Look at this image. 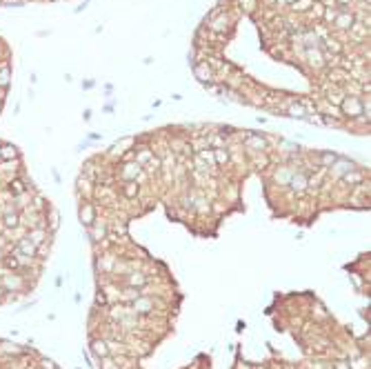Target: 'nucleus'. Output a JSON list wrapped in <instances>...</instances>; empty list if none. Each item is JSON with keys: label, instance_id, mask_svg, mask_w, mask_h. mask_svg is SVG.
<instances>
[{"label": "nucleus", "instance_id": "nucleus-46", "mask_svg": "<svg viewBox=\"0 0 371 369\" xmlns=\"http://www.w3.org/2000/svg\"><path fill=\"white\" fill-rule=\"evenodd\" d=\"M269 3H273V0H269Z\"/></svg>", "mask_w": 371, "mask_h": 369}, {"label": "nucleus", "instance_id": "nucleus-27", "mask_svg": "<svg viewBox=\"0 0 371 369\" xmlns=\"http://www.w3.org/2000/svg\"><path fill=\"white\" fill-rule=\"evenodd\" d=\"M322 14H324V5L320 3V0H316V3L311 5V9L307 11V16L313 20H322Z\"/></svg>", "mask_w": 371, "mask_h": 369}, {"label": "nucleus", "instance_id": "nucleus-22", "mask_svg": "<svg viewBox=\"0 0 371 369\" xmlns=\"http://www.w3.org/2000/svg\"><path fill=\"white\" fill-rule=\"evenodd\" d=\"M0 262H3V267H5V269H9V271H18V269H22V265H20V260H18V256H16V254L3 256V258H0Z\"/></svg>", "mask_w": 371, "mask_h": 369}, {"label": "nucleus", "instance_id": "nucleus-31", "mask_svg": "<svg viewBox=\"0 0 371 369\" xmlns=\"http://www.w3.org/2000/svg\"><path fill=\"white\" fill-rule=\"evenodd\" d=\"M316 0H291V9L294 11H309Z\"/></svg>", "mask_w": 371, "mask_h": 369}, {"label": "nucleus", "instance_id": "nucleus-3", "mask_svg": "<svg viewBox=\"0 0 371 369\" xmlns=\"http://www.w3.org/2000/svg\"><path fill=\"white\" fill-rule=\"evenodd\" d=\"M194 76L198 78L202 85H211V82L216 80V71H213V67L207 63V60L194 63Z\"/></svg>", "mask_w": 371, "mask_h": 369}, {"label": "nucleus", "instance_id": "nucleus-28", "mask_svg": "<svg viewBox=\"0 0 371 369\" xmlns=\"http://www.w3.org/2000/svg\"><path fill=\"white\" fill-rule=\"evenodd\" d=\"M138 192H140V187H138L136 180H129V182L122 184V194H125L127 198H136Z\"/></svg>", "mask_w": 371, "mask_h": 369}, {"label": "nucleus", "instance_id": "nucleus-38", "mask_svg": "<svg viewBox=\"0 0 371 369\" xmlns=\"http://www.w3.org/2000/svg\"><path fill=\"white\" fill-rule=\"evenodd\" d=\"M331 369H351V362L338 360V362H334V367H331Z\"/></svg>", "mask_w": 371, "mask_h": 369}, {"label": "nucleus", "instance_id": "nucleus-9", "mask_svg": "<svg viewBox=\"0 0 371 369\" xmlns=\"http://www.w3.org/2000/svg\"><path fill=\"white\" fill-rule=\"evenodd\" d=\"M140 174H143V165H138L136 160H133V163H127V165L120 169V176H122V180H125V182H129V180H138Z\"/></svg>", "mask_w": 371, "mask_h": 369}, {"label": "nucleus", "instance_id": "nucleus-26", "mask_svg": "<svg viewBox=\"0 0 371 369\" xmlns=\"http://www.w3.org/2000/svg\"><path fill=\"white\" fill-rule=\"evenodd\" d=\"M213 160H216V165H227L229 160H231V156H229V149L227 147L213 149Z\"/></svg>", "mask_w": 371, "mask_h": 369}, {"label": "nucleus", "instance_id": "nucleus-36", "mask_svg": "<svg viewBox=\"0 0 371 369\" xmlns=\"http://www.w3.org/2000/svg\"><path fill=\"white\" fill-rule=\"evenodd\" d=\"M49 227H52V232L54 229H58V211H49Z\"/></svg>", "mask_w": 371, "mask_h": 369}, {"label": "nucleus", "instance_id": "nucleus-13", "mask_svg": "<svg viewBox=\"0 0 371 369\" xmlns=\"http://www.w3.org/2000/svg\"><path fill=\"white\" fill-rule=\"evenodd\" d=\"M27 238H29L36 247H40V245H44V240L49 238V232L44 227H33V229L27 232Z\"/></svg>", "mask_w": 371, "mask_h": 369}, {"label": "nucleus", "instance_id": "nucleus-11", "mask_svg": "<svg viewBox=\"0 0 371 369\" xmlns=\"http://www.w3.org/2000/svg\"><path fill=\"white\" fill-rule=\"evenodd\" d=\"M125 283H127V287H131V289H143L145 285L149 283V278L145 276V273H140V271H129Z\"/></svg>", "mask_w": 371, "mask_h": 369}, {"label": "nucleus", "instance_id": "nucleus-41", "mask_svg": "<svg viewBox=\"0 0 371 369\" xmlns=\"http://www.w3.org/2000/svg\"><path fill=\"white\" fill-rule=\"evenodd\" d=\"M334 3H336V5H340V7H347V5H349L351 0H334Z\"/></svg>", "mask_w": 371, "mask_h": 369}, {"label": "nucleus", "instance_id": "nucleus-40", "mask_svg": "<svg viewBox=\"0 0 371 369\" xmlns=\"http://www.w3.org/2000/svg\"><path fill=\"white\" fill-rule=\"evenodd\" d=\"M96 303H98V305H107V296H105L103 292H100L98 296H96Z\"/></svg>", "mask_w": 371, "mask_h": 369}, {"label": "nucleus", "instance_id": "nucleus-45", "mask_svg": "<svg viewBox=\"0 0 371 369\" xmlns=\"http://www.w3.org/2000/svg\"><path fill=\"white\" fill-rule=\"evenodd\" d=\"M287 3H289V5H291V0H287Z\"/></svg>", "mask_w": 371, "mask_h": 369}, {"label": "nucleus", "instance_id": "nucleus-35", "mask_svg": "<svg viewBox=\"0 0 371 369\" xmlns=\"http://www.w3.org/2000/svg\"><path fill=\"white\" fill-rule=\"evenodd\" d=\"M78 187H80V192L87 194V198H91V180H89V178L82 176L80 180H78Z\"/></svg>", "mask_w": 371, "mask_h": 369}, {"label": "nucleus", "instance_id": "nucleus-12", "mask_svg": "<svg viewBox=\"0 0 371 369\" xmlns=\"http://www.w3.org/2000/svg\"><path fill=\"white\" fill-rule=\"evenodd\" d=\"M287 116H291V118H300V120H307V111L302 107L298 100H287Z\"/></svg>", "mask_w": 371, "mask_h": 369}, {"label": "nucleus", "instance_id": "nucleus-17", "mask_svg": "<svg viewBox=\"0 0 371 369\" xmlns=\"http://www.w3.org/2000/svg\"><path fill=\"white\" fill-rule=\"evenodd\" d=\"M329 169H331V171H334V174H336V176H338V178H340V176H345V174H347V171L356 169V165H353V163H349V160H336V163H334V165H331V167H329Z\"/></svg>", "mask_w": 371, "mask_h": 369}, {"label": "nucleus", "instance_id": "nucleus-34", "mask_svg": "<svg viewBox=\"0 0 371 369\" xmlns=\"http://www.w3.org/2000/svg\"><path fill=\"white\" fill-rule=\"evenodd\" d=\"M338 160V156L336 154H331V152H324V154H320V163H322V167H331Z\"/></svg>", "mask_w": 371, "mask_h": 369}, {"label": "nucleus", "instance_id": "nucleus-42", "mask_svg": "<svg viewBox=\"0 0 371 369\" xmlns=\"http://www.w3.org/2000/svg\"><path fill=\"white\" fill-rule=\"evenodd\" d=\"M5 91H7V89H3V87H0V103H3V100H5Z\"/></svg>", "mask_w": 371, "mask_h": 369}, {"label": "nucleus", "instance_id": "nucleus-14", "mask_svg": "<svg viewBox=\"0 0 371 369\" xmlns=\"http://www.w3.org/2000/svg\"><path fill=\"white\" fill-rule=\"evenodd\" d=\"M349 36L356 38L358 42H364L369 38V25H364V22H353L351 29H349Z\"/></svg>", "mask_w": 371, "mask_h": 369}, {"label": "nucleus", "instance_id": "nucleus-23", "mask_svg": "<svg viewBox=\"0 0 371 369\" xmlns=\"http://www.w3.org/2000/svg\"><path fill=\"white\" fill-rule=\"evenodd\" d=\"M340 180H342V182H347V184H360V182L364 180V174H362V171L356 167V169L347 171L345 176H340Z\"/></svg>", "mask_w": 371, "mask_h": 369}, {"label": "nucleus", "instance_id": "nucleus-8", "mask_svg": "<svg viewBox=\"0 0 371 369\" xmlns=\"http://www.w3.org/2000/svg\"><path fill=\"white\" fill-rule=\"evenodd\" d=\"M11 254L25 256V258H36V256H38V247L27 236H22V238H18V243H16V247H14V251H11Z\"/></svg>", "mask_w": 371, "mask_h": 369}, {"label": "nucleus", "instance_id": "nucleus-2", "mask_svg": "<svg viewBox=\"0 0 371 369\" xmlns=\"http://www.w3.org/2000/svg\"><path fill=\"white\" fill-rule=\"evenodd\" d=\"M340 114L347 118L362 116V96H345V100L340 103Z\"/></svg>", "mask_w": 371, "mask_h": 369}, {"label": "nucleus", "instance_id": "nucleus-16", "mask_svg": "<svg viewBox=\"0 0 371 369\" xmlns=\"http://www.w3.org/2000/svg\"><path fill=\"white\" fill-rule=\"evenodd\" d=\"M89 234H91V238H94V240H103V238L107 236V227H105V222L100 220V218H96L94 225H89Z\"/></svg>", "mask_w": 371, "mask_h": 369}, {"label": "nucleus", "instance_id": "nucleus-7", "mask_svg": "<svg viewBox=\"0 0 371 369\" xmlns=\"http://www.w3.org/2000/svg\"><path fill=\"white\" fill-rule=\"evenodd\" d=\"M154 305H156L154 298L140 294L136 300H131V307H129V309H131L136 316H147V314H151V311H154Z\"/></svg>", "mask_w": 371, "mask_h": 369}, {"label": "nucleus", "instance_id": "nucleus-19", "mask_svg": "<svg viewBox=\"0 0 371 369\" xmlns=\"http://www.w3.org/2000/svg\"><path fill=\"white\" fill-rule=\"evenodd\" d=\"M3 225L7 227V229H18V225H20V214L16 209H11V211H7V214H3Z\"/></svg>", "mask_w": 371, "mask_h": 369}, {"label": "nucleus", "instance_id": "nucleus-18", "mask_svg": "<svg viewBox=\"0 0 371 369\" xmlns=\"http://www.w3.org/2000/svg\"><path fill=\"white\" fill-rule=\"evenodd\" d=\"M11 85V65L7 60H0V87L7 89Z\"/></svg>", "mask_w": 371, "mask_h": 369}, {"label": "nucleus", "instance_id": "nucleus-15", "mask_svg": "<svg viewBox=\"0 0 371 369\" xmlns=\"http://www.w3.org/2000/svg\"><path fill=\"white\" fill-rule=\"evenodd\" d=\"M96 218H98V216H96V207L91 203H85L80 207V220H82V225H85V227L94 225Z\"/></svg>", "mask_w": 371, "mask_h": 369}, {"label": "nucleus", "instance_id": "nucleus-24", "mask_svg": "<svg viewBox=\"0 0 371 369\" xmlns=\"http://www.w3.org/2000/svg\"><path fill=\"white\" fill-rule=\"evenodd\" d=\"M91 351H94V356H98V358H105V356H109V349H107V340H103V338L91 340Z\"/></svg>", "mask_w": 371, "mask_h": 369}, {"label": "nucleus", "instance_id": "nucleus-33", "mask_svg": "<svg viewBox=\"0 0 371 369\" xmlns=\"http://www.w3.org/2000/svg\"><path fill=\"white\" fill-rule=\"evenodd\" d=\"M100 369H120V362L114 360L111 356H105V358H100Z\"/></svg>", "mask_w": 371, "mask_h": 369}, {"label": "nucleus", "instance_id": "nucleus-21", "mask_svg": "<svg viewBox=\"0 0 371 369\" xmlns=\"http://www.w3.org/2000/svg\"><path fill=\"white\" fill-rule=\"evenodd\" d=\"M18 149L14 147V145H3L0 147V160L3 163H9V160H18Z\"/></svg>", "mask_w": 371, "mask_h": 369}, {"label": "nucleus", "instance_id": "nucleus-39", "mask_svg": "<svg viewBox=\"0 0 371 369\" xmlns=\"http://www.w3.org/2000/svg\"><path fill=\"white\" fill-rule=\"evenodd\" d=\"M40 367H42V369H56L54 362H52V360H47V358H42V360H40Z\"/></svg>", "mask_w": 371, "mask_h": 369}, {"label": "nucleus", "instance_id": "nucleus-20", "mask_svg": "<svg viewBox=\"0 0 371 369\" xmlns=\"http://www.w3.org/2000/svg\"><path fill=\"white\" fill-rule=\"evenodd\" d=\"M151 158H154V149H149V147H140L133 152V160H136L138 165H147Z\"/></svg>", "mask_w": 371, "mask_h": 369}, {"label": "nucleus", "instance_id": "nucleus-10", "mask_svg": "<svg viewBox=\"0 0 371 369\" xmlns=\"http://www.w3.org/2000/svg\"><path fill=\"white\" fill-rule=\"evenodd\" d=\"M245 147L251 149V152H267V141L262 136H258V133H249L245 138Z\"/></svg>", "mask_w": 371, "mask_h": 369}, {"label": "nucleus", "instance_id": "nucleus-43", "mask_svg": "<svg viewBox=\"0 0 371 369\" xmlns=\"http://www.w3.org/2000/svg\"><path fill=\"white\" fill-rule=\"evenodd\" d=\"M356 3H360V5H367V7H369V0H356Z\"/></svg>", "mask_w": 371, "mask_h": 369}, {"label": "nucleus", "instance_id": "nucleus-47", "mask_svg": "<svg viewBox=\"0 0 371 369\" xmlns=\"http://www.w3.org/2000/svg\"><path fill=\"white\" fill-rule=\"evenodd\" d=\"M56 369H58V367H56Z\"/></svg>", "mask_w": 371, "mask_h": 369}, {"label": "nucleus", "instance_id": "nucleus-6", "mask_svg": "<svg viewBox=\"0 0 371 369\" xmlns=\"http://www.w3.org/2000/svg\"><path fill=\"white\" fill-rule=\"evenodd\" d=\"M356 22V16L351 14L347 7H340L338 9V16H336V20H334V29H338V31H349L351 29V25Z\"/></svg>", "mask_w": 371, "mask_h": 369}, {"label": "nucleus", "instance_id": "nucleus-44", "mask_svg": "<svg viewBox=\"0 0 371 369\" xmlns=\"http://www.w3.org/2000/svg\"><path fill=\"white\" fill-rule=\"evenodd\" d=\"M3 296H5V289H3V287H0V298H3Z\"/></svg>", "mask_w": 371, "mask_h": 369}, {"label": "nucleus", "instance_id": "nucleus-30", "mask_svg": "<svg viewBox=\"0 0 371 369\" xmlns=\"http://www.w3.org/2000/svg\"><path fill=\"white\" fill-rule=\"evenodd\" d=\"M289 184L296 189V192H302V189L307 187V178L302 176V174H296V176H291V180H289Z\"/></svg>", "mask_w": 371, "mask_h": 369}, {"label": "nucleus", "instance_id": "nucleus-32", "mask_svg": "<svg viewBox=\"0 0 371 369\" xmlns=\"http://www.w3.org/2000/svg\"><path fill=\"white\" fill-rule=\"evenodd\" d=\"M207 138H209V145H213L216 149L227 147V136H224V131L222 133H216V136H207Z\"/></svg>", "mask_w": 371, "mask_h": 369}, {"label": "nucleus", "instance_id": "nucleus-37", "mask_svg": "<svg viewBox=\"0 0 371 369\" xmlns=\"http://www.w3.org/2000/svg\"><path fill=\"white\" fill-rule=\"evenodd\" d=\"M238 3L243 5V7H245L247 11H251V9H254L256 5H258V0H238Z\"/></svg>", "mask_w": 371, "mask_h": 369}, {"label": "nucleus", "instance_id": "nucleus-5", "mask_svg": "<svg viewBox=\"0 0 371 369\" xmlns=\"http://www.w3.org/2000/svg\"><path fill=\"white\" fill-rule=\"evenodd\" d=\"M302 60H307L309 67H313V69H322L324 65V56H322V49L320 47H305V52H302Z\"/></svg>", "mask_w": 371, "mask_h": 369}, {"label": "nucleus", "instance_id": "nucleus-25", "mask_svg": "<svg viewBox=\"0 0 371 369\" xmlns=\"http://www.w3.org/2000/svg\"><path fill=\"white\" fill-rule=\"evenodd\" d=\"M7 189H9L11 194H14V198H16V196H22V194L27 192L25 182H22L20 178H14V180H9V182H7Z\"/></svg>", "mask_w": 371, "mask_h": 369}, {"label": "nucleus", "instance_id": "nucleus-1", "mask_svg": "<svg viewBox=\"0 0 371 369\" xmlns=\"http://www.w3.org/2000/svg\"><path fill=\"white\" fill-rule=\"evenodd\" d=\"M231 16L224 14V11H211V16L207 18V29L211 33H216V36H224V33H229L231 29Z\"/></svg>", "mask_w": 371, "mask_h": 369}, {"label": "nucleus", "instance_id": "nucleus-29", "mask_svg": "<svg viewBox=\"0 0 371 369\" xmlns=\"http://www.w3.org/2000/svg\"><path fill=\"white\" fill-rule=\"evenodd\" d=\"M131 145H133V141H131V138H125V141L116 143L114 147H111V156H122V152H127L125 147H131Z\"/></svg>", "mask_w": 371, "mask_h": 369}, {"label": "nucleus", "instance_id": "nucleus-4", "mask_svg": "<svg viewBox=\"0 0 371 369\" xmlns=\"http://www.w3.org/2000/svg\"><path fill=\"white\" fill-rule=\"evenodd\" d=\"M0 287H3L5 292H20V289L25 287V278L16 271H11V273L7 271L0 276Z\"/></svg>", "mask_w": 371, "mask_h": 369}]
</instances>
